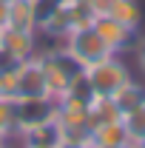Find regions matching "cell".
Segmentation results:
<instances>
[{
	"label": "cell",
	"mask_w": 145,
	"mask_h": 148,
	"mask_svg": "<svg viewBox=\"0 0 145 148\" xmlns=\"http://www.w3.org/2000/svg\"><path fill=\"white\" fill-rule=\"evenodd\" d=\"M122 125H125L128 137H131L134 143H137V140H142V137H145V103L122 114Z\"/></svg>",
	"instance_id": "cell-13"
},
{
	"label": "cell",
	"mask_w": 145,
	"mask_h": 148,
	"mask_svg": "<svg viewBox=\"0 0 145 148\" xmlns=\"http://www.w3.org/2000/svg\"><path fill=\"white\" fill-rule=\"evenodd\" d=\"M34 97H49V83H46L40 51L14 69V100H34Z\"/></svg>",
	"instance_id": "cell-4"
},
{
	"label": "cell",
	"mask_w": 145,
	"mask_h": 148,
	"mask_svg": "<svg viewBox=\"0 0 145 148\" xmlns=\"http://www.w3.org/2000/svg\"><path fill=\"white\" fill-rule=\"evenodd\" d=\"M131 49H134V57H137V66H140V74L145 77V34H142V37H137Z\"/></svg>",
	"instance_id": "cell-14"
},
{
	"label": "cell",
	"mask_w": 145,
	"mask_h": 148,
	"mask_svg": "<svg viewBox=\"0 0 145 148\" xmlns=\"http://www.w3.org/2000/svg\"><path fill=\"white\" fill-rule=\"evenodd\" d=\"M17 134H20L23 148H57L63 143V131H60V123L54 117L43 120L37 125H29V128H20Z\"/></svg>",
	"instance_id": "cell-6"
},
{
	"label": "cell",
	"mask_w": 145,
	"mask_h": 148,
	"mask_svg": "<svg viewBox=\"0 0 145 148\" xmlns=\"http://www.w3.org/2000/svg\"><path fill=\"white\" fill-rule=\"evenodd\" d=\"M43 54V69H46V83H49V97L60 100L66 88L71 86V80L77 77L80 66L63 49H51V51H40Z\"/></svg>",
	"instance_id": "cell-3"
},
{
	"label": "cell",
	"mask_w": 145,
	"mask_h": 148,
	"mask_svg": "<svg viewBox=\"0 0 145 148\" xmlns=\"http://www.w3.org/2000/svg\"><path fill=\"white\" fill-rule=\"evenodd\" d=\"M111 148H140V145H137V143L131 140V143H122V145H111Z\"/></svg>",
	"instance_id": "cell-17"
},
{
	"label": "cell",
	"mask_w": 145,
	"mask_h": 148,
	"mask_svg": "<svg viewBox=\"0 0 145 148\" xmlns=\"http://www.w3.org/2000/svg\"><path fill=\"white\" fill-rule=\"evenodd\" d=\"M111 100H114V106L120 111V117H122L125 111L142 106L145 103V80H134V77H131L122 88H117V91L111 94Z\"/></svg>",
	"instance_id": "cell-10"
},
{
	"label": "cell",
	"mask_w": 145,
	"mask_h": 148,
	"mask_svg": "<svg viewBox=\"0 0 145 148\" xmlns=\"http://www.w3.org/2000/svg\"><path fill=\"white\" fill-rule=\"evenodd\" d=\"M17 103V131L37 125L43 120H51L54 117L57 103L51 97H34V100H14Z\"/></svg>",
	"instance_id": "cell-8"
},
{
	"label": "cell",
	"mask_w": 145,
	"mask_h": 148,
	"mask_svg": "<svg viewBox=\"0 0 145 148\" xmlns=\"http://www.w3.org/2000/svg\"><path fill=\"white\" fill-rule=\"evenodd\" d=\"M57 148H83V145H80V143H60Z\"/></svg>",
	"instance_id": "cell-16"
},
{
	"label": "cell",
	"mask_w": 145,
	"mask_h": 148,
	"mask_svg": "<svg viewBox=\"0 0 145 148\" xmlns=\"http://www.w3.org/2000/svg\"><path fill=\"white\" fill-rule=\"evenodd\" d=\"M17 134V103L12 97H0V137Z\"/></svg>",
	"instance_id": "cell-12"
},
{
	"label": "cell",
	"mask_w": 145,
	"mask_h": 148,
	"mask_svg": "<svg viewBox=\"0 0 145 148\" xmlns=\"http://www.w3.org/2000/svg\"><path fill=\"white\" fill-rule=\"evenodd\" d=\"M0 148H9V140L6 137H0Z\"/></svg>",
	"instance_id": "cell-18"
},
{
	"label": "cell",
	"mask_w": 145,
	"mask_h": 148,
	"mask_svg": "<svg viewBox=\"0 0 145 148\" xmlns=\"http://www.w3.org/2000/svg\"><path fill=\"white\" fill-rule=\"evenodd\" d=\"M83 71L88 77L94 94H100V97H111L117 88H122L128 80H131V69L125 66V60L120 54H111V57H105V60H100L97 66L83 69Z\"/></svg>",
	"instance_id": "cell-2"
},
{
	"label": "cell",
	"mask_w": 145,
	"mask_h": 148,
	"mask_svg": "<svg viewBox=\"0 0 145 148\" xmlns=\"http://www.w3.org/2000/svg\"><path fill=\"white\" fill-rule=\"evenodd\" d=\"M60 49L71 57L80 69H91V66H97L100 60L111 57V49L103 43V37L94 32L91 23L88 26H74L71 32L63 37Z\"/></svg>",
	"instance_id": "cell-1"
},
{
	"label": "cell",
	"mask_w": 145,
	"mask_h": 148,
	"mask_svg": "<svg viewBox=\"0 0 145 148\" xmlns=\"http://www.w3.org/2000/svg\"><path fill=\"white\" fill-rule=\"evenodd\" d=\"M137 145H140V148H145V137H142V140H137Z\"/></svg>",
	"instance_id": "cell-19"
},
{
	"label": "cell",
	"mask_w": 145,
	"mask_h": 148,
	"mask_svg": "<svg viewBox=\"0 0 145 148\" xmlns=\"http://www.w3.org/2000/svg\"><path fill=\"white\" fill-rule=\"evenodd\" d=\"M0 49H6L12 57H17L20 63L37 54V32H23L14 26L0 29Z\"/></svg>",
	"instance_id": "cell-7"
},
{
	"label": "cell",
	"mask_w": 145,
	"mask_h": 148,
	"mask_svg": "<svg viewBox=\"0 0 145 148\" xmlns=\"http://www.w3.org/2000/svg\"><path fill=\"white\" fill-rule=\"evenodd\" d=\"M91 26H94L97 34L103 37V43L111 49V54H125V51H131V46L137 40V32L125 29L122 23H117L108 14H97V17L91 20Z\"/></svg>",
	"instance_id": "cell-5"
},
{
	"label": "cell",
	"mask_w": 145,
	"mask_h": 148,
	"mask_svg": "<svg viewBox=\"0 0 145 148\" xmlns=\"http://www.w3.org/2000/svg\"><path fill=\"white\" fill-rule=\"evenodd\" d=\"M9 26L23 29V32H37L34 0H9Z\"/></svg>",
	"instance_id": "cell-11"
},
{
	"label": "cell",
	"mask_w": 145,
	"mask_h": 148,
	"mask_svg": "<svg viewBox=\"0 0 145 148\" xmlns=\"http://www.w3.org/2000/svg\"><path fill=\"white\" fill-rule=\"evenodd\" d=\"M9 26V0H0V29Z\"/></svg>",
	"instance_id": "cell-15"
},
{
	"label": "cell",
	"mask_w": 145,
	"mask_h": 148,
	"mask_svg": "<svg viewBox=\"0 0 145 148\" xmlns=\"http://www.w3.org/2000/svg\"><path fill=\"white\" fill-rule=\"evenodd\" d=\"M105 14L114 17L117 23H122L131 32H137V29L142 26V20H145V12H142V3H140V0H111V6H108Z\"/></svg>",
	"instance_id": "cell-9"
}]
</instances>
